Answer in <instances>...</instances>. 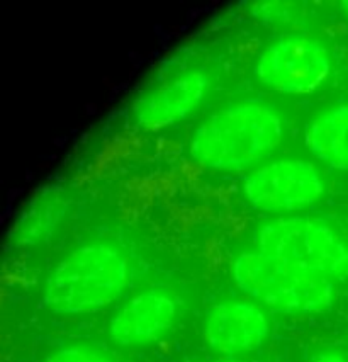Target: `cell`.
<instances>
[{"mask_svg": "<svg viewBox=\"0 0 348 362\" xmlns=\"http://www.w3.org/2000/svg\"><path fill=\"white\" fill-rule=\"evenodd\" d=\"M233 279L251 300L289 315L325 313L335 301L330 279L260 250L243 252L234 259Z\"/></svg>", "mask_w": 348, "mask_h": 362, "instance_id": "3", "label": "cell"}, {"mask_svg": "<svg viewBox=\"0 0 348 362\" xmlns=\"http://www.w3.org/2000/svg\"><path fill=\"white\" fill-rule=\"evenodd\" d=\"M66 213V199L58 189L41 191L26 206L24 213L12 228L14 242L20 247H31L44 242L56 230Z\"/></svg>", "mask_w": 348, "mask_h": 362, "instance_id": "11", "label": "cell"}, {"mask_svg": "<svg viewBox=\"0 0 348 362\" xmlns=\"http://www.w3.org/2000/svg\"><path fill=\"white\" fill-rule=\"evenodd\" d=\"M304 145L326 167L348 170V103L311 117L304 128Z\"/></svg>", "mask_w": 348, "mask_h": 362, "instance_id": "10", "label": "cell"}, {"mask_svg": "<svg viewBox=\"0 0 348 362\" xmlns=\"http://www.w3.org/2000/svg\"><path fill=\"white\" fill-rule=\"evenodd\" d=\"M129 264L109 243H87L60 260L46 279L43 303L54 315L82 317L111 306L124 293Z\"/></svg>", "mask_w": 348, "mask_h": 362, "instance_id": "2", "label": "cell"}, {"mask_svg": "<svg viewBox=\"0 0 348 362\" xmlns=\"http://www.w3.org/2000/svg\"><path fill=\"white\" fill-rule=\"evenodd\" d=\"M270 334V322L257 303L228 300L208 311L203 325L204 342L224 357L257 351Z\"/></svg>", "mask_w": 348, "mask_h": 362, "instance_id": "7", "label": "cell"}, {"mask_svg": "<svg viewBox=\"0 0 348 362\" xmlns=\"http://www.w3.org/2000/svg\"><path fill=\"white\" fill-rule=\"evenodd\" d=\"M217 362H236V361H232V359H224V361H217Z\"/></svg>", "mask_w": 348, "mask_h": 362, "instance_id": "15", "label": "cell"}, {"mask_svg": "<svg viewBox=\"0 0 348 362\" xmlns=\"http://www.w3.org/2000/svg\"><path fill=\"white\" fill-rule=\"evenodd\" d=\"M333 63L325 45L304 35H284L268 43L255 62V77L282 95H309L325 86Z\"/></svg>", "mask_w": 348, "mask_h": 362, "instance_id": "5", "label": "cell"}, {"mask_svg": "<svg viewBox=\"0 0 348 362\" xmlns=\"http://www.w3.org/2000/svg\"><path fill=\"white\" fill-rule=\"evenodd\" d=\"M44 362H116L107 352L89 344H72L49 354Z\"/></svg>", "mask_w": 348, "mask_h": 362, "instance_id": "12", "label": "cell"}, {"mask_svg": "<svg viewBox=\"0 0 348 362\" xmlns=\"http://www.w3.org/2000/svg\"><path fill=\"white\" fill-rule=\"evenodd\" d=\"M209 77L203 70H188L146 92L133 104V119L146 132H160L179 124L196 112L209 94Z\"/></svg>", "mask_w": 348, "mask_h": 362, "instance_id": "8", "label": "cell"}, {"mask_svg": "<svg viewBox=\"0 0 348 362\" xmlns=\"http://www.w3.org/2000/svg\"><path fill=\"white\" fill-rule=\"evenodd\" d=\"M342 7H343V11H345V18L348 21V2H343Z\"/></svg>", "mask_w": 348, "mask_h": 362, "instance_id": "14", "label": "cell"}, {"mask_svg": "<svg viewBox=\"0 0 348 362\" xmlns=\"http://www.w3.org/2000/svg\"><path fill=\"white\" fill-rule=\"evenodd\" d=\"M257 250L311 274L335 281L348 279V243L316 218L280 216L257 231Z\"/></svg>", "mask_w": 348, "mask_h": 362, "instance_id": "4", "label": "cell"}, {"mask_svg": "<svg viewBox=\"0 0 348 362\" xmlns=\"http://www.w3.org/2000/svg\"><path fill=\"white\" fill-rule=\"evenodd\" d=\"M179 315L177 301L163 291H145L126 301L109 323V335L121 347H145L163 339Z\"/></svg>", "mask_w": 348, "mask_h": 362, "instance_id": "9", "label": "cell"}, {"mask_svg": "<svg viewBox=\"0 0 348 362\" xmlns=\"http://www.w3.org/2000/svg\"><path fill=\"white\" fill-rule=\"evenodd\" d=\"M241 189L255 209L284 216L311 208L326 192L321 172L303 158L263 163L243 180Z\"/></svg>", "mask_w": 348, "mask_h": 362, "instance_id": "6", "label": "cell"}, {"mask_svg": "<svg viewBox=\"0 0 348 362\" xmlns=\"http://www.w3.org/2000/svg\"><path fill=\"white\" fill-rule=\"evenodd\" d=\"M308 362H348L342 354L338 352H320L313 356Z\"/></svg>", "mask_w": 348, "mask_h": 362, "instance_id": "13", "label": "cell"}, {"mask_svg": "<svg viewBox=\"0 0 348 362\" xmlns=\"http://www.w3.org/2000/svg\"><path fill=\"white\" fill-rule=\"evenodd\" d=\"M284 132V119L275 107L240 100L212 112L197 126L188 141V153L204 168L245 170L272 155Z\"/></svg>", "mask_w": 348, "mask_h": 362, "instance_id": "1", "label": "cell"}]
</instances>
